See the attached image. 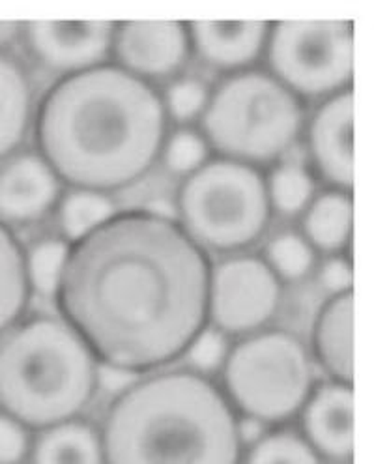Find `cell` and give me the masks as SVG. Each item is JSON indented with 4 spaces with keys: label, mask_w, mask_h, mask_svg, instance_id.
I'll return each mask as SVG.
<instances>
[{
    "label": "cell",
    "mask_w": 374,
    "mask_h": 464,
    "mask_svg": "<svg viewBox=\"0 0 374 464\" xmlns=\"http://www.w3.org/2000/svg\"><path fill=\"white\" fill-rule=\"evenodd\" d=\"M210 277L178 221L129 210L70 244L54 298L100 365L142 376L184 358L208 326Z\"/></svg>",
    "instance_id": "1"
},
{
    "label": "cell",
    "mask_w": 374,
    "mask_h": 464,
    "mask_svg": "<svg viewBox=\"0 0 374 464\" xmlns=\"http://www.w3.org/2000/svg\"><path fill=\"white\" fill-rule=\"evenodd\" d=\"M167 135L156 86L107 63L61 77L34 116L36 154L61 184L105 195L145 179Z\"/></svg>",
    "instance_id": "2"
},
{
    "label": "cell",
    "mask_w": 374,
    "mask_h": 464,
    "mask_svg": "<svg viewBox=\"0 0 374 464\" xmlns=\"http://www.w3.org/2000/svg\"><path fill=\"white\" fill-rule=\"evenodd\" d=\"M103 464H242L238 414L210 376L142 374L114 395L98 429Z\"/></svg>",
    "instance_id": "3"
},
{
    "label": "cell",
    "mask_w": 374,
    "mask_h": 464,
    "mask_svg": "<svg viewBox=\"0 0 374 464\" xmlns=\"http://www.w3.org/2000/svg\"><path fill=\"white\" fill-rule=\"evenodd\" d=\"M96 390L98 362L61 318H26L0 339V412L28 430L81 418Z\"/></svg>",
    "instance_id": "4"
},
{
    "label": "cell",
    "mask_w": 374,
    "mask_h": 464,
    "mask_svg": "<svg viewBox=\"0 0 374 464\" xmlns=\"http://www.w3.org/2000/svg\"><path fill=\"white\" fill-rule=\"evenodd\" d=\"M303 122L302 100L268 72L249 68L226 75L210 92L200 135L219 158L258 167L289 152Z\"/></svg>",
    "instance_id": "5"
},
{
    "label": "cell",
    "mask_w": 374,
    "mask_h": 464,
    "mask_svg": "<svg viewBox=\"0 0 374 464\" xmlns=\"http://www.w3.org/2000/svg\"><path fill=\"white\" fill-rule=\"evenodd\" d=\"M314 367L303 341L284 330H261L230 344L221 392L240 418L279 427L300 416L312 393Z\"/></svg>",
    "instance_id": "6"
},
{
    "label": "cell",
    "mask_w": 374,
    "mask_h": 464,
    "mask_svg": "<svg viewBox=\"0 0 374 464\" xmlns=\"http://www.w3.org/2000/svg\"><path fill=\"white\" fill-rule=\"evenodd\" d=\"M177 212L189 238L217 253L254 246L273 214L261 169L225 158L208 160L184 179Z\"/></svg>",
    "instance_id": "7"
},
{
    "label": "cell",
    "mask_w": 374,
    "mask_h": 464,
    "mask_svg": "<svg viewBox=\"0 0 374 464\" xmlns=\"http://www.w3.org/2000/svg\"><path fill=\"white\" fill-rule=\"evenodd\" d=\"M270 75L294 96L331 98L350 89L354 75V23L281 21L266 40Z\"/></svg>",
    "instance_id": "8"
},
{
    "label": "cell",
    "mask_w": 374,
    "mask_h": 464,
    "mask_svg": "<svg viewBox=\"0 0 374 464\" xmlns=\"http://www.w3.org/2000/svg\"><path fill=\"white\" fill-rule=\"evenodd\" d=\"M281 298V281L264 258L235 255L212 268L208 324L226 337L256 334L277 314Z\"/></svg>",
    "instance_id": "9"
},
{
    "label": "cell",
    "mask_w": 374,
    "mask_h": 464,
    "mask_svg": "<svg viewBox=\"0 0 374 464\" xmlns=\"http://www.w3.org/2000/svg\"><path fill=\"white\" fill-rule=\"evenodd\" d=\"M114 26L110 21H31L21 34L42 66L64 77L105 64Z\"/></svg>",
    "instance_id": "10"
},
{
    "label": "cell",
    "mask_w": 374,
    "mask_h": 464,
    "mask_svg": "<svg viewBox=\"0 0 374 464\" xmlns=\"http://www.w3.org/2000/svg\"><path fill=\"white\" fill-rule=\"evenodd\" d=\"M114 64L128 73L154 81L175 75L187 61L191 42L180 21H129L114 26Z\"/></svg>",
    "instance_id": "11"
},
{
    "label": "cell",
    "mask_w": 374,
    "mask_h": 464,
    "mask_svg": "<svg viewBox=\"0 0 374 464\" xmlns=\"http://www.w3.org/2000/svg\"><path fill=\"white\" fill-rule=\"evenodd\" d=\"M309 156L331 189L350 193L354 184V92L326 98L307 130Z\"/></svg>",
    "instance_id": "12"
},
{
    "label": "cell",
    "mask_w": 374,
    "mask_h": 464,
    "mask_svg": "<svg viewBox=\"0 0 374 464\" xmlns=\"http://www.w3.org/2000/svg\"><path fill=\"white\" fill-rule=\"evenodd\" d=\"M300 434L324 462L347 464L354 453V390L328 381L314 386L300 412Z\"/></svg>",
    "instance_id": "13"
},
{
    "label": "cell",
    "mask_w": 374,
    "mask_h": 464,
    "mask_svg": "<svg viewBox=\"0 0 374 464\" xmlns=\"http://www.w3.org/2000/svg\"><path fill=\"white\" fill-rule=\"evenodd\" d=\"M62 197L61 180L36 152H17L0 163V221L34 223Z\"/></svg>",
    "instance_id": "14"
},
{
    "label": "cell",
    "mask_w": 374,
    "mask_h": 464,
    "mask_svg": "<svg viewBox=\"0 0 374 464\" xmlns=\"http://www.w3.org/2000/svg\"><path fill=\"white\" fill-rule=\"evenodd\" d=\"M270 24L263 21H193L191 49L206 66L236 73L249 70L264 53Z\"/></svg>",
    "instance_id": "15"
},
{
    "label": "cell",
    "mask_w": 374,
    "mask_h": 464,
    "mask_svg": "<svg viewBox=\"0 0 374 464\" xmlns=\"http://www.w3.org/2000/svg\"><path fill=\"white\" fill-rule=\"evenodd\" d=\"M354 293L331 296L312 328V353L333 382L352 386L354 379Z\"/></svg>",
    "instance_id": "16"
},
{
    "label": "cell",
    "mask_w": 374,
    "mask_h": 464,
    "mask_svg": "<svg viewBox=\"0 0 374 464\" xmlns=\"http://www.w3.org/2000/svg\"><path fill=\"white\" fill-rule=\"evenodd\" d=\"M33 121L31 77L12 53L0 47V163L21 150Z\"/></svg>",
    "instance_id": "17"
},
{
    "label": "cell",
    "mask_w": 374,
    "mask_h": 464,
    "mask_svg": "<svg viewBox=\"0 0 374 464\" xmlns=\"http://www.w3.org/2000/svg\"><path fill=\"white\" fill-rule=\"evenodd\" d=\"M28 464H103L100 430L81 418L43 429L33 439Z\"/></svg>",
    "instance_id": "18"
},
{
    "label": "cell",
    "mask_w": 374,
    "mask_h": 464,
    "mask_svg": "<svg viewBox=\"0 0 374 464\" xmlns=\"http://www.w3.org/2000/svg\"><path fill=\"white\" fill-rule=\"evenodd\" d=\"M354 202L350 193L328 189L316 195L303 212L300 235L316 251L340 255L352 237Z\"/></svg>",
    "instance_id": "19"
},
{
    "label": "cell",
    "mask_w": 374,
    "mask_h": 464,
    "mask_svg": "<svg viewBox=\"0 0 374 464\" xmlns=\"http://www.w3.org/2000/svg\"><path fill=\"white\" fill-rule=\"evenodd\" d=\"M31 295L26 251L10 225L0 221V339L23 321Z\"/></svg>",
    "instance_id": "20"
},
{
    "label": "cell",
    "mask_w": 374,
    "mask_h": 464,
    "mask_svg": "<svg viewBox=\"0 0 374 464\" xmlns=\"http://www.w3.org/2000/svg\"><path fill=\"white\" fill-rule=\"evenodd\" d=\"M114 214L117 207L109 195L86 189H70L56 205L59 225L68 244L79 242Z\"/></svg>",
    "instance_id": "21"
},
{
    "label": "cell",
    "mask_w": 374,
    "mask_h": 464,
    "mask_svg": "<svg viewBox=\"0 0 374 464\" xmlns=\"http://www.w3.org/2000/svg\"><path fill=\"white\" fill-rule=\"evenodd\" d=\"M266 191L272 212L292 218L303 214L314 198L311 172L298 163H281L266 179Z\"/></svg>",
    "instance_id": "22"
},
{
    "label": "cell",
    "mask_w": 374,
    "mask_h": 464,
    "mask_svg": "<svg viewBox=\"0 0 374 464\" xmlns=\"http://www.w3.org/2000/svg\"><path fill=\"white\" fill-rule=\"evenodd\" d=\"M242 464H324V460L300 432L277 427L244 450Z\"/></svg>",
    "instance_id": "23"
},
{
    "label": "cell",
    "mask_w": 374,
    "mask_h": 464,
    "mask_svg": "<svg viewBox=\"0 0 374 464\" xmlns=\"http://www.w3.org/2000/svg\"><path fill=\"white\" fill-rule=\"evenodd\" d=\"M316 253L309 242L294 230H283L266 246V265L279 281H300L314 266Z\"/></svg>",
    "instance_id": "24"
},
{
    "label": "cell",
    "mask_w": 374,
    "mask_h": 464,
    "mask_svg": "<svg viewBox=\"0 0 374 464\" xmlns=\"http://www.w3.org/2000/svg\"><path fill=\"white\" fill-rule=\"evenodd\" d=\"M70 244L64 238H45L26 251V277L31 290L53 298L59 290Z\"/></svg>",
    "instance_id": "25"
},
{
    "label": "cell",
    "mask_w": 374,
    "mask_h": 464,
    "mask_svg": "<svg viewBox=\"0 0 374 464\" xmlns=\"http://www.w3.org/2000/svg\"><path fill=\"white\" fill-rule=\"evenodd\" d=\"M208 152L210 149L200 131L191 128H178L177 131L167 135L161 160L170 172L186 179L208 161Z\"/></svg>",
    "instance_id": "26"
},
{
    "label": "cell",
    "mask_w": 374,
    "mask_h": 464,
    "mask_svg": "<svg viewBox=\"0 0 374 464\" xmlns=\"http://www.w3.org/2000/svg\"><path fill=\"white\" fill-rule=\"evenodd\" d=\"M161 98L168 121L187 124L203 114L210 98V91L200 79L184 77L172 82Z\"/></svg>",
    "instance_id": "27"
},
{
    "label": "cell",
    "mask_w": 374,
    "mask_h": 464,
    "mask_svg": "<svg viewBox=\"0 0 374 464\" xmlns=\"http://www.w3.org/2000/svg\"><path fill=\"white\" fill-rule=\"evenodd\" d=\"M228 337L223 335L219 330L206 326L193 339V343L184 354L189 365L187 369L205 376H208L214 371H221L225 358L228 354Z\"/></svg>",
    "instance_id": "28"
},
{
    "label": "cell",
    "mask_w": 374,
    "mask_h": 464,
    "mask_svg": "<svg viewBox=\"0 0 374 464\" xmlns=\"http://www.w3.org/2000/svg\"><path fill=\"white\" fill-rule=\"evenodd\" d=\"M31 430L0 412V464L24 462L31 451Z\"/></svg>",
    "instance_id": "29"
},
{
    "label": "cell",
    "mask_w": 374,
    "mask_h": 464,
    "mask_svg": "<svg viewBox=\"0 0 374 464\" xmlns=\"http://www.w3.org/2000/svg\"><path fill=\"white\" fill-rule=\"evenodd\" d=\"M352 281V263L342 255H330L319 270V283L330 295V298L350 293Z\"/></svg>",
    "instance_id": "30"
}]
</instances>
